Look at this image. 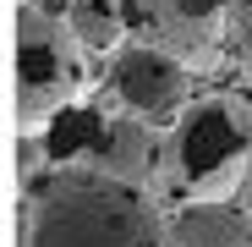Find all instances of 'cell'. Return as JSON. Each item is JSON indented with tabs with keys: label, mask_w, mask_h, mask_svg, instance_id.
Wrapping results in <instances>:
<instances>
[{
	"label": "cell",
	"mask_w": 252,
	"mask_h": 247,
	"mask_svg": "<svg viewBox=\"0 0 252 247\" xmlns=\"http://www.w3.org/2000/svg\"><path fill=\"white\" fill-rule=\"evenodd\" d=\"M66 22H71V33L94 55H121L126 50V33H132V17L121 11V0H71Z\"/></svg>",
	"instance_id": "obj_8"
},
{
	"label": "cell",
	"mask_w": 252,
	"mask_h": 247,
	"mask_svg": "<svg viewBox=\"0 0 252 247\" xmlns=\"http://www.w3.org/2000/svg\"><path fill=\"white\" fill-rule=\"evenodd\" d=\"M252 165V127L225 99H192V110L170 127L164 176L181 203L192 198H230Z\"/></svg>",
	"instance_id": "obj_3"
},
{
	"label": "cell",
	"mask_w": 252,
	"mask_h": 247,
	"mask_svg": "<svg viewBox=\"0 0 252 247\" xmlns=\"http://www.w3.org/2000/svg\"><path fill=\"white\" fill-rule=\"evenodd\" d=\"M88 44L44 6L11 17V127L17 138H44L50 121L94 88Z\"/></svg>",
	"instance_id": "obj_2"
},
{
	"label": "cell",
	"mask_w": 252,
	"mask_h": 247,
	"mask_svg": "<svg viewBox=\"0 0 252 247\" xmlns=\"http://www.w3.org/2000/svg\"><path fill=\"white\" fill-rule=\"evenodd\" d=\"M148 121H110L104 127V138H99V171H110V176H121V181H148L154 176V148H148Z\"/></svg>",
	"instance_id": "obj_7"
},
{
	"label": "cell",
	"mask_w": 252,
	"mask_h": 247,
	"mask_svg": "<svg viewBox=\"0 0 252 247\" xmlns=\"http://www.w3.org/2000/svg\"><path fill=\"white\" fill-rule=\"evenodd\" d=\"M126 17H132V28L143 33V44L176 55L192 71H208V66L225 55V22L192 17V11L176 6V0H132Z\"/></svg>",
	"instance_id": "obj_5"
},
{
	"label": "cell",
	"mask_w": 252,
	"mask_h": 247,
	"mask_svg": "<svg viewBox=\"0 0 252 247\" xmlns=\"http://www.w3.org/2000/svg\"><path fill=\"white\" fill-rule=\"evenodd\" d=\"M181 11H192V17H208V22H230V17H241L252 0H176Z\"/></svg>",
	"instance_id": "obj_10"
},
{
	"label": "cell",
	"mask_w": 252,
	"mask_h": 247,
	"mask_svg": "<svg viewBox=\"0 0 252 247\" xmlns=\"http://www.w3.org/2000/svg\"><path fill=\"white\" fill-rule=\"evenodd\" d=\"M154 198L110 171L61 176L28 220V247H170Z\"/></svg>",
	"instance_id": "obj_1"
},
{
	"label": "cell",
	"mask_w": 252,
	"mask_h": 247,
	"mask_svg": "<svg viewBox=\"0 0 252 247\" xmlns=\"http://www.w3.org/2000/svg\"><path fill=\"white\" fill-rule=\"evenodd\" d=\"M110 99L148 121V127H176V121L192 110V66H181L176 55H164L154 44H126L110 66Z\"/></svg>",
	"instance_id": "obj_4"
},
{
	"label": "cell",
	"mask_w": 252,
	"mask_h": 247,
	"mask_svg": "<svg viewBox=\"0 0 252 247\" xmlns=\"http://www.w3.org/2000/svg\"><path fill=\"white\" fill-rule=\"evenodd\" d=\"M241 203L252 209V165H247V176H241Z\"/></svg>",
	"instance_id": "obj_12"
},
{
	"label": "cell",
	"mask_w": 252,
	"mask_h": 247,
	"mask_svg": "<svg viewBox=\"0 0 252 247\" xmlns=\"http://www.w3.org/2000/svg\"><path fill=\"white\" fill-rule=\"evenodd\" d=\"M170 247H252V209L230 198H192L164 225Z\"/></svg>",
	"instance_id": "obj_6"
},
{
	"label": "cell",
	"mask_w": 252,
	"mask_h": 247,
	"mask_svg": "<svg viewBox=\"0 0 252 247\" xmlns=\"http://www.w3.org/2000/svg\"><path fill=\"white\" fill-rule=\"evenodd\" d=\"M230 44H236V66L252 77V6L241 11V22H236V38H230Z\"/></svg>",
	"instance_id": "obj_11"
},
{
	"label": "cell",
	"mask_w": 252,
	"mask_h": 247,
	"mask_svg": "<svg viewBox=\"0 0 252 247\" xmlns=\"http://www.w3.org/2000/svg\"><path fill=\"white\" fill-rule=\"evenodd\" d=\"M104 127L110 121H99L94 110H61L55 121H50V132H44V154L50 159H77V154H94L99 148V138H104Z\"/></svg>",
	"instance_id": "obj_9"
}]
</instances>
